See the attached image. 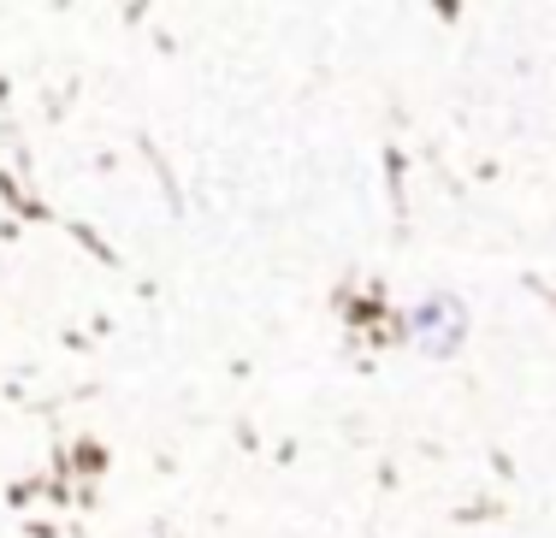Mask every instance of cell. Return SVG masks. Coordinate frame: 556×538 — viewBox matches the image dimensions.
<instances>
[{
  "label": "cell",
  "instance_id": "6da1fadb",
  "mask_svg": "<svg viewBox=\"0 0 556 538\" xmlns=\"http://www.w3.org/2000/svg\"><path fill=\"white\" fill-rule=\"evenodd\" d=\"M415 337L432 349V356H444V349L462 337V308H456V302H444V296L427 302V308L415 313Z\"/></svg>",
  "mask_w": 556,
  "mask_h": 538
}]
</instances>
